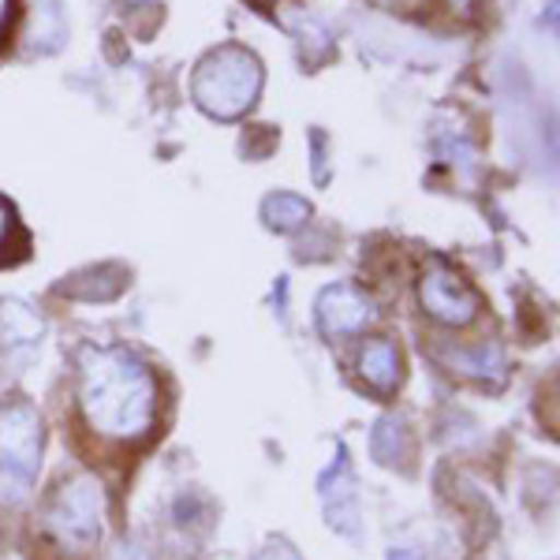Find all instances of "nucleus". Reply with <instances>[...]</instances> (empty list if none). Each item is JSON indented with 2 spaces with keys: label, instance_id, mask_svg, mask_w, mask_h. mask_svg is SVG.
Segmentation results:
<instances>
[{
  "label": "nucleus",
  "instance_id": "obj_11",
  "mask_svg": "<svg viewBox=\"0 0 560 560\" xmlns=\"http://www.w3.org/2000/svg\"><path fill=\"white\" fill-rule=\"evenodd\" d=\"M456 366H464L467 374H475V377H486V374H493V382L501 385L504 382V359H501V351L497 348H475V351H459L456 355Z\"/></svg>",
  "mask_w": 560,
  "mask_h": 560
},
{
  "label": "nucleus",
  "instance_id": "obj_3",
  "mask_svg": "<svg viewBox=\"0 0 560 560\" xmlns=\"http://www.w3.org/2000/svg\"><path fill=\"white\" fill-rule=\"evenodd\" d=\"M42 464V419L31 404H0V504L15 509L26 501Z\"/></svg>",
  "mask_w": 560,
  "mask_h": 560
},
{
  "label": "nucleus",
  "instance_id": "obj_4",
  "mask_svg": "<svg viewBox=\"0 0 560 560\" xmlns=\"http://www.w3.org/2000/svg\"><path fill=\"white\" fill-rule=\"evenodd\" d=\"M102 486L94 478H75L65 490L57 493L49 509V523L65 541H75V546H90L94 538H102Z\"/></svg>",
  "mask_w": 560,
  "mask_h": 560
},
{
  "label": "nucleus",
  "instance_id": "obj_7",
  "mask_svg": "<svg viewBox=\"0 0 560 560\" xmlns=\"http://www.w3.org/2000/svg\"><path fill=\"white\" fill-rule=\"evenodd\" d=\"M359 370H363V382L377 393H393L400 385V351H396L388 340H370L363 348V359H359Z\"/></svg>",
  "mask_w": 560,
  "mask_h": 560
},
{
  "label": "nucleus",
  "instance_id": "obj_14",
  "mask_svg": "<svg viewBox=\"0 0 560 560\" xmlns=\"http://www.w3.org/2000/svg\"><path fill=\"white\" fill-rule=\"evenodd\" d=\"M8 23H12V0H0V38H4Z\"/></svg>",
  "mask_w": 560,
  "mask_h": 560
},
{
  "label": "nucleus",
  "instance_id": "obj_1",
  "mask_svg": "<svg viewBox=\"0 0 560 560\" xmlns=\"http://www.w3.org/2000/svg\"><path fill=\"white\" fill-rule=\"evenodd\" d=\"M79 366V404L90 427L116 441L147 438L158 415V382L147 363L124 348H83Z\"/></svg>",
  "mask_w": 560,
  "mask_h": 560
},
{
  "label": "nucleus",
  "instance_id": "obj_13",
  "mask_svg": "<svg viewBox=\"0 0 560 560\" xmlns=\"http://www.w3.org/2000/svg\"><path fill=\"white\" fill-rule=\"evenodd\" d=\"M258 560H300V553H295L288 541H269V546L258 553Z\"/></svg>",
  "mask_w": 560,
  "mask_h": 560
},
{
  "label": "nucleus",
  "instance_id": "obj_6",
  "mask_svg": "<svg viewBox=\"0 0 560 560\" xmlns=\"http://www.w3.org/2000/svg\"><path fill=\"white\" fill-rule=\"evenodd\" d=\"M370 318H374V303H370L355 284H332L322 292L318 322H322L325 337H348V332H359Z\"/></svg>",
  "mask_w": 560,
  "mask_h": 560
},
{
  "label": "nucleus",
  "instance_id": "obj_10",
  "mask_svg": "<svg viewBox=\"0 0 560 560\" xmlns=\"http://www.w3.org/2000/svg\"><path fill=\"white\" fill-rule=\"evenodd\" d=\"M31 42H34V49H42V52H52L65 42V15H60L57 0H38L34 23H31Z\"/></svg>",
  "mask_w": 560,
  "mask_h": 560
},
{
  "label": "nucleus",
  "instance_id": "obj_9",
  "mask_svg": "<svg viewBox=\"0 0 560 560\" xmlns=\"http://www.w3.org/2000/svg\"><path fill=\"white\" fill-rule=\"evenodd\" d=\"M261 217H266V224L269 229H277V232H292V229H300V224L311 217V202L300 195H269L266 202H261Z\"/></svg>",
  "mask_w": 560,
  "mask_h": 560
},
{
  "label": "nucleus",
  "instance_id": "obj_5",
  "mask_svg": "<svg viewBox=\"0 0 560 560\" xmlns=\"http://www.w3.org/2000/svg\"><path fill=\"white\" fill-rule=\"evenodd\" d=\"M419 300L427 306L430 318H438L445 325H467L478 314V295L453 273V269L441 266V261H433L427 273H422Z\"/></svg>",
  "mask_w": 560,
  "mask_h": 560
},
{
  "label": "nucleus",
  "instance_id": "obj_2",
  "mask_svg": "<svg viewBox=\"0 0 560 560\" xmlns=\"http://www.w3.org/2000/svg\"><path fill=\"white\" fill-rule=\"evenodd\" d=\"M261 94V65L250 49L243 45H221L202 65L195 68L191 97L202 113L217 116V120H236L258 102Z\"/></svg>",
  "mask_w": 560,
  "mask_h": 560
},
{
  "label": "nucleus",
  "instance_id": "obj_12",
  "mask_svg": "<svg viewBox=\"0 0 560 560\" xmlns=\"http://www.w3.org/2000/svg\"><path fill=\"white\" fill-rule=\"evenodd\" d=\"M12 229H15V213H12V206L0 198V261H4V247H8V236H12Z\"/></svg>",
  "mask_w": 560,
  "mask_h": 560
},
{
  "label": "nucleus",
  "instance_id": "obj_8",
  "mask_svg": "<svg viewBox=\"0 0 560 560\" xmlns=\"http://www.w3.org/2000/svg\"><path fill=\"white\" fill-rule=\"evenodd\" d=\"M42 337V322L23 303H0V345L8 351H31Z\"/></svg>",
  "mask_w": 560,
  "mask_h": 560
}]
</instances>
